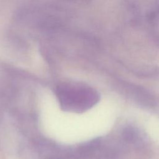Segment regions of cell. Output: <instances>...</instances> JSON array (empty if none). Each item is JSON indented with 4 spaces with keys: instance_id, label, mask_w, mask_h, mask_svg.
Returning a JSON list of instances; mask_svg holds the SVG:
<instances>
[{
    "instance_id": "1",
    "label": "cell",
    "mask_w": 159,
    "mask_h": 159,
    "mask_svg": "<svg viewBox=\"0 0 159 159\" xmlns=\"http://www.w3.org/2000/svg\"><path fill=\"white\" fill-rule=\"evenodd\" d=\"M55 93L60 107L67 112H84L96 100V95L93 89L80 84H60L57 87Z\"/></svg>"
}]
</instances>
